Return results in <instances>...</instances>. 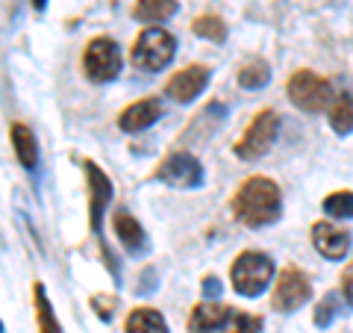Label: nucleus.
<instances>
[{"label": "nucleus", "mask_w": 353, "mask_h": 333, "mask_svg": "<svg viewBox=\"0 0 353 333\" xmlns=\"http://www.w3.org/2000/svg\"><path fill=\"white\" fill-rule=\"evenodd\" d=\"M112 225H115V236L121 239V245H124L130 254H145L148 251V233L139 225L136 216H130L127 209H115Z\"/></svg>", "instance_id": "nucleus-14"}, {"label": "nucleus", "mask_w": 353, "mask_h": 333, "mask_svg": "<svg viewBox=\"0 0 353 333\" xmlns=\"http://www.w3.org/2000/svg\"><path fill=\"white\" fill-rule=\"evenodd\" d=\"M171 15H176V0H136L132 18L141 24H162Z\"/></svg>", "instance_id": "nucleus-16"}, {"label": "nucleus", "mask_w": 353, "mask_h": 333, "mask_svg": "<svg viewBox=\"0 0 353 333\" xmlns=\"http://www.w3.org/2000/svg\"><path fill=\"white\" fill-rule=\"evenodd\" d=\"M44 6H48V0H32V9H36V12H41Z\"/></svg>", "instance_id": "nucleus-26"}, {"label": "nucleus", "mask_w": 353, "mask_h": 333, "mask_svg": "<svg viewBox=\"0 0 353 333\" xmlns=\"http://www.w3.org/2000/svg\"><path fill=\"white\" fill-rule=\"evenodd\" d=\"M271 277H274V260L268 257V254H262V251L239 254L233 269H230L233 289L241 298H259L271 286Z\"/></svg>", "instance_id": "nucleus-3"}, {"label": "nucleus", "mask_w": 353, "mask_h": 333, "mask_svg": "<svg viewBox=\"0 0 353 333\" xmlns=\"http://www.w3.org/2000/svg\"><path fill=\"white\" fill-rule=\"evenodd\" d=\"M268 80H271V68H268V62H262V59L248 62L245 68H241V74H239V86L241 88H265Z\"/></svg>", "instance_id": "nucleus-20"}, {"label": "nucleus", "mask_w": 353, "mask_h": 333, "mask_svg": "<svg viewBox=\"0 0 353 333\" xmlns=\"http://www.w3.org/2000/svg\"><path fill=\"white\" fill-rule=\"evenodd\" d=\"M339 313V295H327L321 304H318L315 310V325L318 327H327L330 321H333V316Z\"/></svg>", "instance_id": "nucleus-23"}, {"label": "nucleus", "mask_w": 353, "mask_h": 333, "mask_svg": "<svg viewBox=\"0 0 353 333\" xmlns=\"http://www.w3.org/2000/svg\"><path fill=\"white\" fill-rule=\"evenodd\" d=\"M312 289H309V277L289 265V269H283V274L277 277V286H274V295H271V307L277 310V313H294V310H301Z\"/></svg>", "instance_id": "nucleus-9"}, {"label": "nucleus", "mask_w": 353, "mask_h": 333, "mask_svg": "<svg viewBox=\"0 0 353 333\" xmlns=\"http://www.w3.org/2000/svg\"><path fill=\"white\" fill-rule=\"evenodd\" d=\"M83 169H85V177H88V218H92V230L101 233L103 209H106L109 201H112V180H109L92 160H85Z\"/></svg>", "instance_id": "nucleus-10"}, {"label": "nucleus", "mask_w": 353, "mask_h": 333, "mask_svg": "<svg viewBox=\"0 0 353 333\" xmlns=\"http://www.w3.org/2000/svg\"><path fill=\"white\" fill-rule=\"evenodd\" d=\"M176 53V39L162 27H148L132 44V65L139 71H162L165 65L174 59Z\"/></svg>", "instance_id": "nucleus-4"}, {"label": "nucleus", "mask_w": 353, "mask_h": 333, "mask_svg": "<svg viewBox=\"0 0 353 333\" xmlns=\"http://www.w3.org/2000/svg\"><path fill=\"white\" fill-rule=\"evenodd\" d=\"M289 97L297 109L303 113H324L333 101V88L324 77H318L312 71H294L292 80H289Z\"/></svg>", "instance_id": "nucleus-6"}, {"label": "nucleus", "mask_w": 353, "mask_h": 333, "mask_svg": "<svg viewBox=\"0 0 353 333\" xmlns=\"http://www.w3.org/2000/svg\"><path fill=\"white\" fill-rule=\"evenodd\" d=\"M127 333H168V321H165L159 310L139 307L127 318Z\"/></svg>", "instance_id": "nucleus-17"}, {"label": "nucleus", "mask_w": 353, "mask_h": 333, "mask_svg": "<svg viewBox=\"0 0 353 333\" xmlns=\"http://www.w3.org/2000/svg\"><path fill=\"white\" fill-rule=\"evenodd\" d=\"M341 292H345V301L353 307V260L347 263V269L341 272Z\"/></svg>", "instance_id": "nucleus-24"}, {"label": "nucleus", "mask_w": 353, "mask_h": 333, "mask_svg": "<svg viewBox=\"0 0 353 333\" xmlns=\"http://www.w3.org/2000/svg\"><path fill=\"white\" fill-rule=\"evenodd\" d=\"M192 30H194V36L209 39V41H224V36H227L224 21L215 18V15H203V18H197Z\"/></svg>", "instance_id": "nucleus-22"}, {"label": "nucleus", "mask_w": 353, "mask_h": 333, "mask_svg": "<svg viewBox=\"0 0 353 333\" xmlns=\"http://www.w3.org/2000/svg\"><path fill=\"white\" fill-rule=\"evenodd\" d=\"M312 245L324 260H345L350 251V233L330 225V221H321L312 227Z\"/></svg>", "instance_id": "nucleus-12"}, {"label": "nucleus", "mask_w": 353, "mask_h": 333, "mask_svg": "<svg viewBox=\"0 0 353 333\" xmlns=\"http://www.w3.org/2000/svg\"><path fill=\"white\" fill-rule=\"evenodd\" d=\"M121 65H124V57H121V48L106 39V36H97L88 41V48L83 53V74L88 77L92 83H109L121 74Z\"/></svg>", "instance_id": "nucleus-5"}, {"label": "nucleus", "mask_w": 353, "mask_h": 333, "mask_svg": "<svg viewBox=\"0 0 353 333\" xmlns=\"http://www.w3.org/2000/svg\"><path fill=\"white\" fill-rule=\"evenodd\" d=\"M277 133H280V115L265 109L253 118V124L245 130V136L236 145V157L239 160H259L271 151V145L277 142Z\"/></svg>", "instance_id": "nucleus-7"}, {"label": "nucleus", "mask_w": 353, "mask_h": 333, "mask_svg": "<svg viewBox=\"0 0 353 333\" xmlns=\"http://www.w3.org/2000/svg\"><path fill=\"white\" fill-rule=\"evenodd\" d=\"M324 213L333 218H353V192H333L324 198Z\"/></svg>", "instance_id": "nucleus-21"}, {"label": "nucleus", "mask_w": 353, "mask_h": 333, "mask_svg": "<svg viewBox=\"0 0 353 333\" xmlns=\"http://www.w3.org/2000/svg\"><path fill=\"white\" fill-rule=\"evenodd\" d=\"M283 198L280 189L268 177H250L239 186V192L233 198V213L241 225L248 227H268L280 218Z\"/></svg>", "instance_id": "nucleus-1"}, {"label": "nucleus", "mask_w": 353, "mask_h": 333, "mask_svg": "<svg viewBox=\"0 0 353 333\" xmlns=\"http://www.w3.org/2000/svg\"><path fill=\"white\" fill-rule=\"evenodd\" d=\"M330 127L339 136H350L353 133V95L350 92H341L330 101Z\"/></svg>", "instance_id": "nucleus-18"}, {"label": "nucleus", "mask_w": 353, "mask_h": 333, "mask_svg": "<svg viewBox=\"0 0 353 333\" xmlns=\"http://www.w3.org/2000/svg\"><path fill=\"white\" fill-rule=\"evenodd\" d=\"M0 333H3V321H0Z\"/></svg>", "instance_id": "nucleus-27"}, {"label": "nucleus", "mask_w": 353, "mask_h": 333, "mask_svg": "<svg viewBox=\"0 0 353 333\" xmlns=\"http://www.w3.org/2000/svg\"><path fill=\"white\" fill-rule=\"evenodd\" d=\"M206 83H209V68H203V65H189V68L176 71L171 80L165 83V95L176 104H192L206 88Z\"/></svg>", "instance_id": "nucleus-11"}, {"label": "nucleus", "mask_w": 353, "mask_h": 333, "mask_svg": "<svg viewBox=\"0 0 353 333\" xmlns=\"http://www.w3.org/2000/svg\"><path fill=\"white\" fill-rule=\"evenodd\" d=\"M203 292H206V298L221 295V283L215 280V277H206V280H203Z\"/></svg>", "instance_id": "nucleus-25"}, {"label": "nucleus", "mask_w": 353, "mask_h": 333, "mask_svg": "<svg viewBox=\"0 0 353 333\" xmlns=\"http://www.w3.org/2000/svg\"><path fill=\"white\" fill-rule=\"evenodd\" d=\"M159 115H162V104L157 101V97H145V101L130 104L124 113L118 115V127L124 133H141V130L157 124Z\"/></svg>", "instance_id": "nucleus-13"}, {"label": "nucleus", "mask_w": 353, "mask_h": 333, "mask_svg": "<svg viewBox=\"0 0 353 333\" xmlns=\"http://www.w3.org/2000/svg\"><path fill=\"white\" fill-rule=\"evenodd\" d=\"M32 301H36V327H39V333H62L59 318H57V313H53V307L48 301V292H44V283H39V280H36V286H32Z\"/></svg>", "instance_id": "nucleus-19"}, {"label": "nucleus", "mask_w": 353, "mask_h": 333, "mask_svg": "<svg viewBox=\"0 0 353 333\" xmlns=\"http://www.w3.org/2000/svg\"><path fill=\"white\" fill-rule=\"evenodd\" d=\"M157 180L165 186H174V189H197L203 183V165H201V160H194L192 153L176 151L162 160V165L157 169Z\"/></svg>", "instance_id": "nucleus-8"}, {"label": "nucleus", "mask_w": 353, "mask_h": 333, "mask_svg": "<svg viewBox=\"0 0 353 333\" xmlns=\"http://www.w3.org/2000/svg\"><path fill=\"white\" fill-rule=\"evenodd\" d=\"M192 333H262V318L241 313L230 304L203 301L192 310L189 316Z\"/></svg>", "instance_id": "nucleus-2"}, {"label": "nucleus", "mask_w": 353, "mask_h": 333, "mask_svg": "<svg viewBox=\"0 0 353 333\" xmlns=\"http://www.w3.org/2000/svg\"><path fill=\"white\" fill-rule=\"evenodd\" d=\"M12 148H15V157L18 162L24 165L27 171H36L39 165V145H36V136H32V130L27 124H12Z\"/></svg>", "instance_id": "nucleus-15"}]
</instances>
